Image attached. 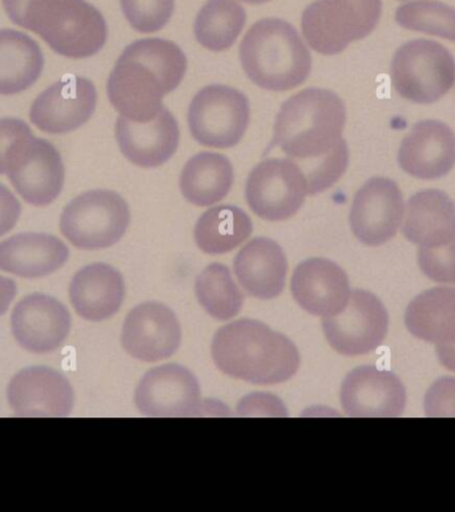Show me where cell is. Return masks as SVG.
Wrapping results in <instances>:
<instances>
[{"label":"cell","mask_w":455,"mask_h":512,"mask_svg":"<svg viewBox=\"0 0 455 512\" xmlns=\"http://www.w3.org/2000/svg\"><path fill=\"white\" fill-rule=\"evenodd\" d=\"M346 108L340 96L322 88H308L280 108L273 145L299 165L308 195L336 184L349 164L348 144L342 137Z\"/></svg>","instance_id":"1"},{"label":"cell","mask_w":455,"mask_h":512,"mask_svg":"<svg viewBox=\"0 0 455 512\" xmlns=\"http://www.w3.org/2000/svg\"><path fill=\"white\" fill-rule=\"evenodd\" d=\"M187 56L171 40H136L120 55L108 79V99L134 122H147L163 108L164 96L180 86Z\"/></svg>","instance_id":"2"},{"label":"cell","mask_w":455,"mask_h":512,"mask_svg":"<svg viewBox=\"0 0 455 512\" xmlns=\"http://www.w3.org/2000/svg\"><path fill=\"white\" fill-rule=\"evenodd\" d=\"M212 357L220 372L253 385L283 384L300 368L299 350L288 337L248 318L215 334Z\"/></svg>","instance_id":"3"},{"label":"cell","mask_w":455,"mask_h":512,"mask_svg":"<svg viewBox=\"0 0 455 512\" xmlns=\"http://www.w3.org/2000/svg\"><path fill=\"white\" fill-rule=\"evenodd\" d=\"M3 7L12 23L66 58H90L107 42L106 19L86 0H3Z\"/></svg>","instance_id":"4"},{"label":"cell","mask_w":455,"mask_h":512,"mask_svg":"<svg viewBox=\"0 0 455 512\" xmlns=\"http://www.w3.org/2000/svg\"><path fill=\"white\" fill-rule=\"evenodd\" d=\"M245 74L256 86L289 91L301 86L312 70V56L291 23L279 18L253 24L240 46Z\"/></svg>","instance_id":"5"},{"label":"cell","mask_w":455,"mask_h":512,"mask_svg":"<svg viewBox=\"0 0 455 512\" xmlns=\"http://www.w3.org/2000/svg\"><path fill=\"white\" fill-rule=\"evenodd\" d=\"M381 14L382 0H317L305 8L301 27L314 51L337 55L372 34Z\"/></svg>","instance_id":"6"},{"label":"cell","mask_w":455,"mask_h":512,"mask_svg":"<svg viewBox=\"0 0 455 512\" xmlns=\"http://www.w3.org/2000/svg\"><path fill=\"white\" fill-rule=\"evenodd\" d=\"M131 223L130 207L119 193L96 189L75 197L60 217V231L74 247L99 251L118 244Z\"/></svg>","instance_id":"7"},{"label":"cell","mask_w":455,"mask_h":512,"mask_svg":"<svg viewBox=\"0 0 455 512\" xmlns=\"http://www.w3.org/2000/svg\"><path fill=\"white\" fill-rule=\"evenodd\" d=\"M392 82L398 95L409 102L436 103L454 86L455 60L441 43L412 40L394 55Z\"/></svg>","instance_id":"8"},{"label":"cell","mask_w":455,"mask_h":512,"mask_svg":"<svg viewBox=\"0 0 455 512\" xmlns=\"http://www.w3.org/2000/svg\"><path fill=\"white\" fill-rule=\"evenodd\" d=\"M247 96L227 86H208L197 92L188 111L193 139L211 148H231L240 143L249 126Z\"/></svg>","instance_id":"9"},{"label":"cell","mask_w":455,"mask_h":512,"mask_svg":"<svg viewBox=\"0 0 455 512\" xmlns=\"http://www.w3.org/2000/svg\"><path fill=\"white\" fill-rule=\"evenodd\" d=\"M322 329L337 353L365 356L384 344L389 330L388 310L373 293L357 289L340 314L322 320Z\"/></svg>","instance_id":"10"},{"label":"cell","mask_w":455,"mask_h":512,"mask_svg":"<svg viewBox=\"0 0 455 512\" xmlns=\"http://www.w3.org/2000/svg\"><path fill=\"white\" fill-rule=\"evenodd\" d=\"M6 175L28 204L46 207L63 191L64 165L55 145L34 135L20 141L8 157Z\"/></svg>","instance_id":"11"},{"label":"cell","mask_w":455,"mask_h":512,"mask_svg":"<svg viewBox=\"0 0 455 512\" xmlns=\"http://www.w3.org/2000/svg\"><path fill=\"white\" fill-rule=\"evenodd\" d=\"M308 195L303 169L291 159H267L257 164L247 180L245 196L252 211L267 221L295 216Z\"/></svg>","instance_id":"12"},{"label":"cell","mask_w":455,"mask_h":512,"mask_svg":"<svg viewBox=\"0 0 455 512\" xmlns=\"http://www.w3.org/2000/svg\"><path fill=\"white\" fill-rule=\"evenodd\" d=\"M405 208L404 196L393 180L373 177L354 196L349 217L353 235L368 247L388 243L404 223Z\"/></svg>","instance_id":"13"},{"label":"cell","mask_w":455,"mask_h":512,"mask_svg":"<svg viewBox=\"0 0 455 512\" xmlns=\"http://www.w3.org/2000/svg\"><path fill=\"white\" fill-rule=\"evenodd\" d=\"M98 92L91 80L67 76L36 98L30 119L40 131L62 135L75 131L94 115Z\"/></svg>","instance_id":"14"},{"label":"cell","mask_w":455,"mask_h":512,"mask_svg":"<svg viewBox=\"0 0 455 512\" xmlns=\"http://www.w3.org/2000/svg\"><path fill=\"white\" fill-rule=\"evenodd\" d=\"M341 405L349 417H401L406 406L405 386L389 370L361 366L342 382Z\"/></svg>","instance_id":"15"},{"label":"cell","mask_w":455,"mask_h":512,"mask_svg":"<svg viewBox=\"0 0 455 512\" xmlns=\"http://www.w3.org/2000/svg\"><path fill=\"white\" fill-rule=\"evenodd\" d=\"M11 330L16 342L27 352H55L70 334V312L55 298L30 294L16 304L11 316Z\"/></svg>","instance_id":"16"},{"label":"cell","mask_w":455,"mask_h":512,"mask_svg":"<svg viewBox=\"0 0 455 512\" xmlns=\"http://www.w3.org/2000/svg\"><path fill=\"white\" fill-rule=\"evenodd\" d=\"M200 386L184 366L150 370L135 391V403L147 417H191L200 407Z\"/></svg>","instance_id":"17"},{"label":"cell","mask_w":455,"mask_h":512,"mask_svg":"<svg viewBox=\"0 0 455 512\" xmlns=\"http://www.w3.org/2000/svg\"><path fill=\"white\" fill-rule=\"evenodd\" d=\"M8 405L19 417H68L74 389L63 374L35 366L15 374L7 387Z\"/></svg>","instance_id":"18"},{"label":"cell","mask_w":455,"mask_h":512,"mask_svg":"<svg viewBox=\"0 0 455 512\" xmlns=\"http://www.w3.org/2000/svg\"><path fill=\"white\" fill-rule=\"evenodd\" d=\"M180 342L181 328L176 314L159 302L136 306L124 321L123 348L136 360H167L177 352Z\"/></svg>","instance_id":"19"},{"label":"cell","mask_w":455,"mask_h":512,"mask_svg":"<svg viewBox=\"0 0 455 512\" xmlns=\"http://www.w3.org/2000/svg\"><path fill=\"white\" fill-rule=\"evenodd\" d=\"M292 296L312 316H337L350 300L348 276L336 262L309 258L297 266L291 282Z\"/></svg>","instance_id":"20"},{"label":"cell","mask_w":455,"mask_h":512,"mask_svg":"<svg viewBox=\"0 0 455 512\" xmlns=\"http://www.w3.org/2000/svg\"><path fill=\"white\" fill-rule=\"evenodd\" d=\"M115 136L120 151L132 164L153 168L167 163L175 155L180 131L175 116L163 107L147 122H134L120 116Z\"/></svg>","instance_id":"21"},{"label":"cell","mask_w":455,"mask_h":512,"mask_svg":"<svg viewBox=\"0 0 455 512\" xmlns=\"http://www.w3.org/2000/svg\"><path fill=\"white\" fill-rule=\"evenodd\" d=\"M398 164L417 179L434 180L448 175L455 165L453 129L438 120L417 123L402 140Z\"/></svg>","instance_id":"22"},{"label":"cell","mask_w":455,"mask_h":512,"mask_svg":"<svg viewBox=\"0 0 455 512\" xmlns=\"http://www.w3.org/2000/svg\"><path fill=\"white\" fill-rule=\"evenodd\" d=\"M124 296L126 285L122 273L102 262L80 269L70 285L71 304L87 321H106L115 316Z\"/></svg>","instance_id":"23"},{"label":"cell","mask_w":455,"mask_h":512,"mask_svg":"<svg viewBox=\"0 0 455 512\" xmlns=\"http://www.w3.org/2000/svg\"><path fill=\"white\" fill-rule=\"evenodd\" d=\"M233 269L241 286L252 297L272 300L283 293L288 261L276 241L259 237L241 249L233 262Z\"/></svg>","instance_id":"24"},{"label":"cell","mask_w":455,"mask_h":512,"mask_svg":"<svg viewBox=\"0 0 455 512\" xmlns=\"http://www.w3.org/2000/svg\"><path fill=\"white\" fill-rule=\"evenodd\" d=\"M68 257L67 245L44 233H20L0 243V270L23 278L50 276Z\"/></svg>","instance_id":"25"},{"label":"cell","mask_w":455,"mask_h":512,"mask_svg":"<svg viewBox=\"0 0 455 512\" xmlns=\"http://www.w3.org/2000/svg\"><path fill=\"white\" fill-rule=\"evenodd\" d=\"M402 233L418 247H432L455 236V204L440 189H425L410 197Z\"/></svg>","instance_id":"26"},{"label":"cell","mask_w":455,"mask_h":512,"mask_svg":"<svg viewBox=\"0 0 455 512\" xmlns=\"http://www.w3.org/2000/svg\"><path fill=\"white\" fill-rule=\"evenodd\" d=\"M405 325L418 340L434 345L455 342V288H433L418 294L405 312Z\"/></svg>","instance_id":"27"},{"label":"cell","mask_w":455,"mask_h":512,"mask_svg":"<svg viewBox=\"0 0 455 512\" xmlns=\"http://www.w3.org/2000/svg\"><path fill=\"white\" fill-rule=\"evenodd\" d=\"M44 67L39 44L23 32L0 30V95H16L34 86Z\"/></svg>","instance_id":"28"},{"label":"cell","mask_w":455,"mask_h":512,"mask_svg":"<svg viewBox=\"0 0 455 512\" xmlns=\"http://www.w3.org/2000/svg\"><path fill=\"white\" fill-rule=\"evenodd\" d=\"M233 179L235 175L228 157L213 152L197 153L181 172V193L197 207H211L228 196Z\"/></svg>","instance_id":"29"},{"label":"cell","mask_w":455,"mask_h":512,"mask_svg":"<svg viewBox=\"0 0 455 512\" xmlns=\"http://www.w3.org/2000/svg\"><path fill=\"white\" fill-rule=\"evenodd\" d=\"M253 224L247 212L235 205H220L203 213L197 221V247L207 255H224L252 235Z\"/></svg>","instance_id":"30"},{"label":"cell","mask_w":455,"mask_h":512,"mask_svg":"<svg viewBox=\"0 0 455 512\" xmlns=\"http://www.w3.org/2000/svg\"><path fill=\"white\" fill-rule=\"evenodd\" d=\"M247 22V12L236 0H208L195 20V36L211 51L228 50Z\"/></svg>","instance_id":"31"},{"label":"cell","mask_w":455,"mask_h":512,"mask_svg":"<svg viewBox=\"0 0 455 512\" xmlns=\"http://www.w3.org/2000/svg\"><path fill=\"white\" fill-rule=\"evenodd\" d=\"M195 292L205 312L217 321L231 320L243 308L244 294L223 264L207 266L196 278Z\"/></svg>","instance_id":"32"},{"label":"cell","mask_w":455,"mask_h":512,"mask_svg":"<svg viewBox=\"0 0 455 512\" xmlns=\"http://www.w3.org/2000/svg\"><path fill=\"white\" fill-rule=\"evenodd\" d=\"M397 23L406 30L440 36L455 43V10L437 0H418L402 4L396 12Z\"/></svg>","instance_id":"33"},{"label":"cell","mask_w":455,"mask_h":512,"mask_svg":"<svg viewBox=\"0 0 455 512\" xmlns=\"http://www.w3.org/2000/svg\"><path fill=\"white\" fill-rule=\"evenodd\" d=\"M124 16L136 31L153 34L167 26L175 0H120Z\"/></svg>","instance_id":"34"},{"label":"cell","mask_w":455,"mask_h":512,"mask_svg":"<svg viewBox=\"0 0 455 512\" xmlns=\"http://www.w3.org/2000/svg\"><path fill=\"white\" fill-rule=\"evenodd\" d=\"M418 265L430 280L455 285V236L445 243L420 247Z\"/></svg>","instance_id":"35"},{"label":"cell","mask_w":455,"mask_h":512,"mask_svg":"<svg viewBox=\"0 0 455 512\" xmlns=\"http://www.w3.org/2000/svg\"><path fill=\"white\" fill-rule=\"evenodd\" d=\"M428 417H455V378H441L429 387L424 401Z\"/></svg>","instance_id":"36"},{"label":"cell","mask_w":455,"mask_h":512,"mask_svg":"<svg viewBox=\"0 0 455 512\" xmlns=\"http://www.w3.org/2000/svg\"><path fill=\"white\" fill-rule=\"evenodd\" d=\"M30 135V127L22 120H0V175H6L7 160L16 145Z\"/></svg>","instance_id":"37"},{"label":"cell","mask_w":455,"mask_h":512,"mask_svg":"<svg viewBox=\"0 0 455 512\" xmlns=\"http://www.w3.org/2000/svg\"><path fill=\"white\" fill-rule=\"evenodd\" d=\"M22 207L10 189L0 184V237L7 235L19 221Z\"/></svg>","instance_id":"38"},{"label":"cell","mask_w":455,"mask_h":512,"mask_svg":"<svg viewBox=\"0 0 455 512\" xmlns=\"http://www.w3.org/2000/svg\"><path fill=\"white\" fill-rule=\"evenodd\" d=\"M16 296V284L11 278L0 276V317L7 313Z\"/></svg>","instance_id":"39"},{"label":"cell","mask_w":455,"mask_h":512,"mask_svg":"<svg viewBox=\"0 0 455 512\" xmlns=\"http://www.w3.org/2000/svg\"><path fill=\"white\" fill-rule=\"evenodd\" d=\"M437 354L442 366L455 373V342L437 345Z\"/></svg>","instance_id":"40"},{"label":"cell","mask_w":455,"mask_h":512,"mask_svg":"<svg viewBox=\"0 0 455 512\" xmlns=\"http://www.w3.org/2000/svg\"><path fill=\"white\" fill-rule=\"evenodd\" d=\"M241 2L249 3V4H263L267 2H271V0H241Z\"/></svg>","instance_id":"41"}]
</instances>
